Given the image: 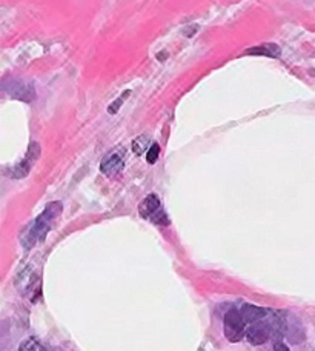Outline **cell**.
I'll return each instance as SVG.
<instances>
[{"label": "cell", "mask_w": 315, "mask_h": 351, "mask_svg": "<svg viewBox=\"0 0 315 351\" xmlns=\"http://www.w3.org/2000/svg\"><path fill=\"white\" fill-rule=\"evenodd\" d=\"M274 351H291L288 348L286 343H283V341H275L274 342Z\"/></svg>", "instance_id": "obj_14"}, {"label": "cell", "mask_w": 315, "mask_h": 351, "mask_svg": "<svg viewBox=\"0 0 315 351\" xmlns=\"http://www.w3.org/2000/svg\"><path fill=\"white\" fill-rule=\"evenodd\" d=\"M125 167V148L117 147L105 156L102 164H100V171L108 178H112L123 170Z\"/></svg>", "instance_id": "obj_5"}, {"label": "cell", "mask_w": 315, "mask_h": 351, "mask_svg": "<svg viewBox=\"0 0 315 351\" xmlns=\"http://www.w3.org/2000/svg\"><path fill=\"white\" fill-rule=\"evenodd\" d=\"M273 321L274 315H270L268 319L258 321L254 324L247 325V339L252 346H263L264 342L273 335Z\"/></svg>", "instance_id": "obj_4"}, {"label": "cell", "mask_w": 315, "mask_h": 351, "mask_svg": "<svg viewBox=\"0 0 315 351\" xmlns=\"http://www.w3.org/2000/svg\"><path fill=\"white\" fill-rule=\"evenodd\" d=\"M138 213L143 219L151 221L155 225H168L169 219L166 216L165 210H163L160 199L155 194H149L148 197L142 200V204L138 205Z\"/></svg>", "instance_id": "obj_3"}, {"label": "cell", "mask_w": 315, "mask_h": 351, "mask_svg": "<svg viewBox=\"0 0 315 351\" xmlns=\"http://www.w3.org/2000/svg\"><path fill=\"white\" fill-rule=\"evenodd\" d=\"M159 154H160V147L157 145V143H153L151 148L148 149V154H147L148 164H155L157 159H159Z\"/></svg>", "instance_id": "obj_12"}, {"label": "cell", "mask_w": 315, "mask_h": 351, "mask_svg": "<svg viewBox=\"0 0 315 351\" xmlns=\"http://www.w3.org/2000/svg\"><path fill=\"white\" fill-rule=\"evenodd\" d=\"M18 351H47V350L43 348L42 343L37 342V339H34V337H28V339H25L21 343Z\"/></svg>", "instance_id": "obj_10"}, {"label": "cell", "mask_w": 315, "mask_h": 351, "mask_svg": "<svg viewBox=\"0 0 315 351\" xmlns=\"http://www.w3.org/2000/svg\"><path fill=\"white\" fill-rule=\"evenodd\" d=\"M148 143H149V137L140 136V137H137V139H134V142H132V149H134V153L137 156H140L148 149Z\"/></svg>", "instance_id": "obj_11"}, {"label": "cell", "mask_w": 315, "mask_h": 351, "mask_svg": "<svg viewBox=\"0 0 315 351\" xmlns=\"http://www.w3.org/2000/svg\"><path fill=\"white\" fill-rule=\"evenodd\" d=\"M6 91H8L14 99L27 100V102H29V100L34 99V88L31 84L29 85L23 84V82L18 84L17 80H12L11 90H6Z\"/></svg>", "instance_id": "obj_8"}, {"label": "cell", "mask_w": 315, "mask_h": 351, "mask_svg": "<svg viewBox=\"0 0 315 351\" xmlns=\"http://www.w3.org/2000/svg\"><path fill=\"white\" fill-rule=\"evenodd\" d=\"M242 315H243V319H244V322H247V325L263 321V319H268L270 316L268 310L262 308V306H255V305H249V304L243 305Z\"/></svg>", "instance_id": "obj_7"}, {"label": "cell", "mask_w": 315, "mask_h": 351, "mask_svg": "<svg viewBox=\"0 0 315 351\" xmlns=\"http://www.w3.org/2000/svg\"><path fill=\"white\" fill-rule=\"evenodd\" d=\"M40 156V147L37 142H33L28 148V153L25 156V159L22 162H18V164L14 167V170H12L11 176L14 179H22L25 176H28L29 170L33 168V165L36 164V160L39 159Z\"/></svg>", "instance_id": "obj_6"}, {"label": "cell", "mask_w": 315, "mask_h": 351, "mask_svg": "<svg viewBox=\"0 0 315 351\" xmlns=\"http://www.w3.org/2000/svg\"><path fill=\"white\" fill-rule=\"evenodd\" d=\"M223 330L226 339L229 342H240L243 337L247 336V322H244L242 311L232 308L226 313L223 321Z\"/></svg>", "instance_id": "obj_2"}, {"label": "cell", "mask_w": 315, "mask_h": 351, "mask_svg": "<svg viewBox=\"0 0 315 351\" xmlns=\"http://www.w3.org/2000/svg\"><path fill=\"white\" fill-rule=\"evenodd\" d=\"M60 213H62L60 202L49 204L45 208V211H43L39 217L34 219L33 223L27 227V231H25V236L22 239L23 247L31 248L33 245H36L37 242L45 239L48 231L53 227V222L55 221V217H58Z\"/></svg>", "instance_id": "obj_1"}, {"label": "cell", "mask_w": 315, "mask_h": 351, "mask_svg": "<svg viewBox=\"0 0 315 351\" xmlns=\"http://www.w3.org/2000/svg\"><path fill=\"white\" fill-rule=\"evenodd\" d=\"M247 54H258V56H268V58H279L280 48L274 45V43H263L260 47L251 48Z\"/></svg>", "instance_id": "obj_9"}, {"label": "cell", "mask_w": 315, "mask_h": 351, "mask_svg": "<svg viewBox=\"0 0 315 351\" xmlns=\"http://www.w3.org/2000/svg\"><path fill=\"white\" fill-rule=\"evenodd\" d=\"M129 94H131V91H125V94H122V96H121V99H117L114 104H112V105H110V108H108V112H111V114H116V112L118 111V108H121V106H122V104L125 102V100H126V99H128V96H129Z\"/></svg>", "instance_id": "obj_13"}]
</instances>
